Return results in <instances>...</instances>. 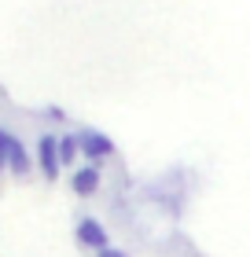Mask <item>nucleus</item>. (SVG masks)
Segmentation results:
<instances>
[{"label": "nucleus", "instance_id": "3", "mask_svg": "<svg viewBox=\"0 0 250 257\" xmlns=\"http://www.w3.org/2000/svg\"><path fill=\"white\" fill-rule=\"evenodd\" d=\"M37 166L44 173V180H55L59 177V169H63V162H59V136L44 133L37 140Z\"/></svg>", "mask_w": 250, "mask_h": 257}, {"label": "nucleus", "instance_id": "6", "mask_svg": "<svg viewBox=\"0 0 250 257\" xmlns=\"http://www.w3.org/2000/svg\"><path fill=\"white\" fill-rule=\"evenodd\" d=\"M77 136L74 133H66V136H59V162H63V166H74L77 162Z\"/></svg>", "mask_w": 250, "mask_h": 257}, {"label": "nucleus", "instance_id": "1", "mask_svg": "<svg viewBox=\"0 0 250 257\" xmlns=\"http://www.w3.org/2000/svg\"><path fill=\"white\" fill-rule=\"evenodd\" d=\"M0 155H4V166L11 177H26V173L33 169V158H30V151L22 147V140L15 133H8V128H0Z\"/></svg>", "mask_w": 250, "mask_h": 257}, {"label": "nucleus", "instance_id": "4", "mask_svg": "<svg viewBox=\"0 0 250 257\" xmlns=\"http://www.w3.org/2000/svg\"><path fill=\"white\" fill-rule=\"evenodd\" d=\"M74 235H77V242H81L85 250H96V253L111 246V239H107V228L100 224V220H92V217H81V220H77Z\"/></svg>", "mask_w": 250, "mask_h": 257}, {"label": "nucleus", "instance_id": "8", "mask_svg": "<svg viewBox=\"0 0 250 257\" xmlns=\"http://www.w3.org/2000/svg\"><path fill=\"white\" fill-rule=\"evenodd\" d=\"M4 169H8V166H4V155H0V173H4Z\"/></svg>", "mask_w": 250, "mask_h": 257}, {"label": "nucleus", "instance_id": "7", "mask_svg": "<svg viewBox=\"0 0 250 257\" xmlns=\"http://www.w3.org/2000/svg\"><path fill=\"white\" fill-rule=\"evenodd\" d=\"M96 257H129L125 250H118V246H107V250H100Z\"/></svg>", "mask_w": 250, "mask_h": 257}, {"label": "nucleus", "instance_id": "5", "mask_svg": "<svg viewBox=\"0 0 250 257\" xmlns=\"http://www.w3.org/2000/svg\"><path fill=\"white\" fill-rule=\"evenodd\" d=\"M70 188H74V195L81 198H92L100 191V166H85V169H77L74 173V180H70Z\"/></svg>", "mask_w": 250, "mask_h": 257}, {"label": "nucleus", "instance_id": "2", "mask_svg": "<svg viewBox=\"0 0 250 257\" xmlns=\"http://www.w3.org/2000/svg\"><path fill=\"white\" fill-rule=\"evenodd\" d=\"M74 136H77V151L92 162V166H96V162H107V158L114 155V140L103 136V133H96V128H77Z\"/></svg>", "mask_w": 250, "mask_h": 257}]
</instances>
